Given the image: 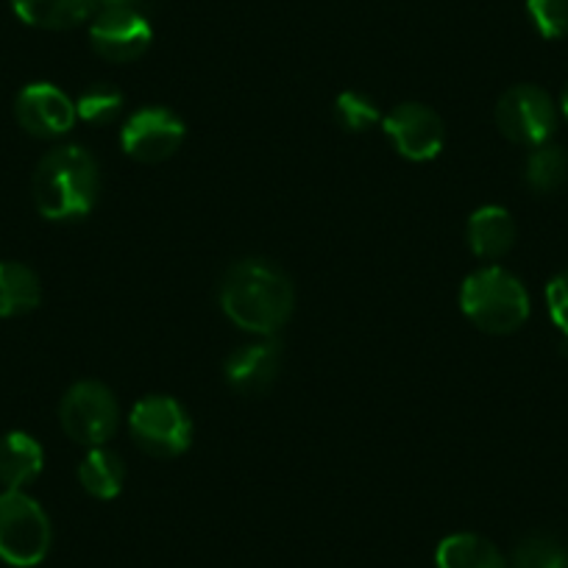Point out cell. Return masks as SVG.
Returning <instances> with one entry per match:
<instances>
[{"label": "cell", "instance_id": "cell-4", "mask_svg": "<svg viewBox=\"0 0 568 568\" xmlns=\"http://www.w3.org/2000/svg\"><path fill=\"white\" fill-rule=\"evenodd\" d=\"M51 521L40 501L23 490L0 494V560L14 568H34L51 551Z\"/></svg>", "mask_w": 568, "mask_h": 568}, {"label": "cell", "instance_id": "cell-15", "mask_svg": "<svg viewBox=\"0 0 568 568\" xmlns=\"http://www.w3.org/2000/svg\"><path fill=\"white\" fill-rule=\"evenodd\" d=\"M468 245L483 260H501L516 243V223L501 206H483L468 217Z\"/></svg>", "mask_w": 568, "mask_h": 568}, {"label": "cell", "instance_id": "cell-25", "mask_svg": "<svg viewBox=\"0 0 568 568\" xmlns=\"http://www.w3.org/2000/svg\"><path fill=\"white\" fill-rule=\"evenodd\" d=\"M145 0H98V9H142Z\"/></svg>", "mask_w": 568, "mask_h": 568}, {"label": "cell", "instance_id": "cell-21", "mask_svg": "<svg viewBox=\"0 0 568 568\" xmlns=\"http://www.w3.org/2000/svg\"><path fill=\"white\" fill-rule=\"evenodd\" d=\"M120 109H123V95L109 84L90 87V90L81 92L79 103H75V114L92 125L112 123L120 114Z\"/></svg>", "mask_w": 568, "mask_h": 568}, {"label": "cell", "instance_id": "cell-7", "mask_svg": "<svg viewBox=\"0 0 568 568\" xmlns=\"http://www.w3.org/2000/svg\"><path fill=\"white\" fill-rule=\"evenodd\" d=\"M496 125L516 145L538 149L555 134L557 109L549 92L535 84H518L496 103Z\"/></svg>", "mask_w": 568, "mask_h": 568}, {"label": "cell", "instance_id": "cell-12", "mask_svg": "<svg viewBox=\"0 0 568 568\" xmlns=\"http://www.w3.org/2000/svg\"><path fill=\"white\" fill-rule=\"evenodd\" d=\"M278 363L276 343H251L226 359V382L245 396H262L276 382Z\"/></svg>", "mask_w": 568, "mask_h": 568}, {"label": "cell", "instance_id": "cell-5", "mask_svg": "<svg viewBox=\"0 0 568 568\" xmlns=\"http://www.w3.org/2000/svg\"><path fill=\"white\" fill-rule=\"evenodd\" d=\"M59 420H62L68 438L95 449L118 433L120 407L106 385L79 382L64 393L62 404H59Z\"/></svg>", "mask_w": 568, "mask_h": 568}, {"label": "cell", "instance_id": "cell-8", "mask_svg": "<svg viewBox=\"0 0 568 568\" xmlns=\"http://www.w3.org/2000/svg\"><path fill=\"white\" fill-rule=\"evenodd\" d=\"M154 31L142 9H98L90 26V42L109 62H131L151 48Z\"/></svg>", "mask_w": 568, "mask_h": 568}, {"label": "cell", "instance_id": "cell-2", "mask_svg": "<svg viewBox=\"0 0 568 568\" xmlns=\"http://www.w3.org/2000/svg\"><path fill=\"white\" fill-rule=\"evenodd\" d=\"M34 204L48 221H75L90 215L101 190V173L90 151L79 145L53 149L34 171Z\"/></svg>", "mask_w": 568, "mask_h": 568}, {"label": "cell", "instance_id": "cell-13", "mask_svg": "<svg viewBox=\"0 0 568 568\" xmlns=\"http://www.w3.org/2000/svg\"><path fill=\"white\" fill-rule=\"evenodd\" d=\"M23 23L45 31H68L95 18L98 0H12Z\"/></svg>", "mask_w": 568, "mask_h": 568}, {"label": "cell", "instance_id": "cell-6", "mask_svg": "<svg viewBox=\"0 0 568 568\" xmlns=\"http://www.w3.org/2000/svg\"><path fill=\"white\" fill-rule=\"evenodd\" d=\"M131 435L142 452L154 457H176L193 440V424L179 402L168 396H145L131 409Z\"/></svg>", "mask_w": 568, "mask_h": 568}, {"label": "cell", "instance_id": "cell-16", "mask_svg": "<svg viewBox=\"0 0 568 568\" xmlns=\"http://www.w3.org/2000/svg\"><path fill=\"white\" fill-rule=\"evenodd\" d=\"M42 287L23 262H0V318H18L40 307Z\"/></svg>", "mask_w": 568, "mask_h": 568}, {"label": "cell", "instance_id": "cell-10", "mask_svg": "<svg viewBox=\"0 0 568 568\" xmlns=\"http://www.w3.org/2000/svg\"><path fill=\"white\" fill-rule=\"evenodd\" d=\"M382 125L404 160H435L444 149V120L424 103H402L382 120Z\"/></svg>", "mask_w": 568, "mask_h": 568}, {"label": "cell", "instance_id": "cell-24", "mask_svg": "<svg viewBox=\"0 0 568 568\" xmlns=\"http://www.w3.org/2000/svg\"><path fill=\"white\" fill-rule=\"evenodd\" d=\"M546 307H549V315L557 329H562V335L568 337V271L557 273L546 284Z\"/></svg>", "mask_w": 568, "mask_h": 568}, {"label": "cell", "instance_id": "cell-19", "mask_svg": "<svg viewBox=\"0 0 568 568\" xmlns=\"http://www.w3.org/2000/svg\"><path fill=\"white\" fill-rule=\"evenodd\" d=\"M568 179V154L560 145H538L527 160V184L535 193H555Z\"/></svg>", "mask_w": 568, "mask_h": 568}, {"label": "cell", "instance_id": "cell-1", "mask_svg": "<svg viewBox=\"0 0 568 568\" xmlns=\"http://www.w3.org/2000/svg\"><path fill=\"white\" fill-rule=\"evenodd\" d=\"M293 284L265 260H243L221 282V307L232 324L254 335H273L293 313Z\"/></svg>", "mask_w": 568, "mask_h": 568}, {"label": "cell", "instance_id": "cell-22", "mask_svg": "<svg viewBox=\"0 0 568 568\" xmlns=\"http://www.w3.org/2000/svg\"><path fill=\"white\" fill-rule=\"evenodd\" d=\"M527 12L546 40L568 37V0H527Z\"/></svg>", "mask_w": 568, "mask_h": 568}, {"label": "cell", "instance_id": "cell-26", "mask_svg": "<svg viewBox=\"0 0 568 568\" xmlns=\"http://www.w3.org/2000/svg\"><path fill=\"white\" fill-rule=\"evenodd\" d=\"M560 106H562V114H566V118H568V81H566V87H562V95H560Z\"/></svg>", "mask_w": 568, "mask_h": 568}, {"label": "cell", "instance_id": "cell-3", "mask_svg": "<svg viewBox=\"0 0 568 568\" xmlns=\"http://www.w3.org/2000/svg\"><path fill=\"white\" fill-rule=\"evenodd\" d=\"M460 307L488 335H510L529 318L527 287L505 267H483L463 282Z\"/></svg>", "mask_w": 568, "mask_h": 568}, {"label": "cell", "instance_id": "cell-17", "mask_svg": "<svg viewBox=\"0 0 568 568\" xmlns=\"http://www.w3.org/2000/svg\"><path fill=\"white\" fill-rule=\"evenodd\" d=\"M438 568H507V560L490 540L474 532H457L440 540L435 551Z\"/></svg>", "mask_w": 568, "mask_h": 568}, {"label": "cell", "instance_id": "cell-9", "mask_svg": "<svg viewBox=\"0 0 568 568\" xmlns=\"http://www.w3.org/2000/svg\"><path fill=\"white\" fill-rule=\"evenodd\" d=\"M123 151L136 162L171 160L184 142V123L162 106L140 109L120 131Z\"/></svg>", "mask_w": 568, "mask_h": 568}, {"label": "cell", "instance_id": "cell-20", "mask_svg": "<svg viewBox=\"0 0 568 568\" xmlns=\"http://www.w3.org/2000/svg\"><path fill=\"white\" fill-rule=\"evenodd\" d=\"M513 568H568V546L551 535H529L513 551Z\"/></svg>", "mask_w": 568, "mask_h": 568}, {"label": "cell", "instance_id": "cell-18", "mask_svg": "<svg viewBox=\"0 0 568 568\" xmlns=\"http://www.w3.org/2000/svg\"><path fill=\"white\" fill-rule=\"evenodd\" d=\"M79 483L95 499H114L123 490L125 483L123 460L112 449L95 446L79 466Z\"/></svg>", "mask_w": 568, "mask_h": 568}, {"label": "cell", "instance_id": "cell-11", "mask_svg": "<svg viewBox=\"0 0 568 568\" xmlns=\"http://www.w3.org/2000/svg\"><path fill=\"white\" fill-rule=\"evenodd\" d=\"M14 118L29 134L51 140V136L68 134L79 114H75V103L59 87L40 81L20 90L14 101Z\"/></svg>", "mask_w": 568, "mask_h": 568}, {"label": "cell", "instance_id": "cell-23", "mask_svg": "<svg viewBox=\"0 0 568 568\" xmlns=\"http://www.w3.org/2000/svg\"><path fill=\"white\" fill-rule=\"evenodd\" d=\"M337 123L346 131H365L379 120L376 103L363 92H343L335 103Z\"/></svg>", "mask_w": 568, "mask_h": 568}, {"label": "cell", "instance_id": "cell-14", "mask_svg": "<svg viewBox=\"0 0 568 568\" xmlns=\"http://www.w3.org/2000/svg\"><path fill=\"white\" fill-rule=\"evenodd\" d=\"M42 446L26 433H9L0 438V485L7 490H23L42 471Z\"/></svg>", "mask_w": 568, "mask_h": 568}]
</instances>
